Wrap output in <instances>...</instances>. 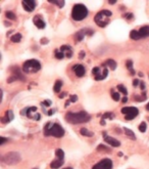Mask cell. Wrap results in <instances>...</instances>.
<instances>
[{
  "mask_svg": "<svg viewBox=\"0 0 149 169\" xmlns=\"http://www.w3.org/2000/svg\"><path fill=\"white\" fill-rule=\"evenodd\" d=\"M91 119V116L85 111L80 112H67L65 114V120L71 124H80V123H86Z\"/></svg>",
  "mask_w": 149,
  "mask_h": 169,
  "instance_id": "6da1fadb",
  "label": "cell"
},
{
  "mask_svg": "<svg viewBox=\"0 0 149 169\" xmlns=\"http://www.w3.org/2000/svg\"><path fill=\"white\" fill-rule=\"evenodd\" d=\"M44 135L45 136H54V137H63L65 135V129L61 125L57 123L48 122L44 126Z\"/></svg>",
  "mask_w": 149,
  "mask_h": 169,
  "instance_id": "7a4b0ae2",
  "label": "cell"
},
{
  "mask_svg": "<svg viewBox=\"0 0 149 169\" xmlns=\"http://www.w3.org/2000/svg\"><path fill=\"white\" fill-rule=\"evenodd\" d=\"M111 14H112V12H111L110 10L104 9L99 11L98 13H96V16H94V21L95 23H96V25L101 27V28H104L106 25H108L109 23L108 18L111 16Z\"/></svg>",
  "mask_w": 149,
  "mask_h": 169,
  "instance_id": "3957f363",
  "label": "cell"
},
{
  "mask_svg": "<svg viewBox=\"0 0 149 169\" xmlns=\"http://www.w3.org/2000/svg\"><path fill=\"white\" fill-rule=\"evenodd\" d=\"M41 70V64L37 60H28L22 65V72L26 74H32L37 73Z\"/></svg>",
  "mask_w": 149,
  "mask_h": 169,
  "instance_id": "277c9868",
  "label": "cell"
},
{
  "mask_svg": "<svg viewBox=\"0 0 149 169\" xmlns=\"http://www.w3.org/2000/svg\"><path fill=\"white\" fill-rule=\"evenodd\" d=\"M88 14V9L84 4H76L72 9V18L74 21H82Z\"/></svg>",
  "mask_w": 149,
  "mask_h": 169,
  "instance_id": "5b68a950",
  "label": "cell"
},
{
  "mask_svg": "<svg viewBox=\"0 0 149 169\" xmlns=\"http://www.w3.org/2000/svg\"><path fill=\"white\" fill-rule=\"evenodd\" d=\"M20 155L16 152H10L7 153L1 158L2 162L4 164H7V165H14V164L18 163L20 161Z\"/></svg>",
  "mask_w": 149,
  "mask_h": 169,
  "instance_id": "8992f818",
  "label": "cell"
},
{
  "mask_svg": "<svg viewBox=\"0 0 149 169\" xmlns=\"http://www.w3.org/2000/svg\"><path fill=\"white\" fill-rule=\"evenodd\" d=\"M122 114L125 115V119L127 121H130V120H133L134 118L138 116L139 114V110L135 107H125L121 110Z\"/></svg>",
  "mask_w": 149,
  "mask_h": 169,
  "instance_id": "52a82bcc",
  "label": "cell"
},
{
  "mask_svg": "<svg viewBox=\"0 0 149 169\" xmlns=\"http://www.w3.org/2000/svg\"><path fill=\"white\" fill-rule=\"evenodd\" d=\"M10 70H11V72H12V75L10 77H8V79H7V82L8 83L13 82V81L18 80V79H20V80H22V81L26 80V78H25V77L22 75L20 68H18V66H16V67H12V68H10Z\"/></svg>",
  "mask_w": 149,
  "mask_h": 169,
  "instance_id": "ba28073f",
  "label": "cell"
},
{
  "mask_svg": "<svg viewBox=\"0 0 149 169\" xmlns=\"http://www.w3.org/2000/svg\"><path fill=\"white\" fill-rule=\"evenodd\" d=\"M92 169H112V161L110 159H103L95 164Z\"/></svg>",
  "mask_w": 149,
  "mask_h": 169,
  "instance_id": "9c48e42d",
  "label": "cell"
},
{
  "mask_svg": "<svg viewBox=\"0 0 149 169\" xmlns=\"http://www.w3.org/2000/svg\"><path fill=\"white\" fill-rule=\"evenodd\" d=\"M93 33H94V31H93L92 29L85 28V29L80 30L79 32H77L76 35H74V38H76L77 41H82L86 35H87V36H91V35H93Z\"/></svg>",
  "mask_w": 149,
  "mask_h": 169,
  "instance_id": "30bf717a",
  "label": "cell"
},
{
  "mask_svg": "<svg viewBox=\"0 0 149 169\" xmlns=\"http://www.w3.org/2000/svg\"><path fill=\"white\" fill-rule=\"evenodd\" d=\"M22 7L28 12H32L36 8V2L32 1V0H25L22 1Z\"/></svg>",
  "mask_w": 149,
  "mask_h": 169,
  "instance_id": "8fae6325",
  "label": "cell"
},
{
  "mask_svg": "<svg viewBox=\"0 0 149 169\" xmlns=\"http://www.w3.org/2000/svg\"><path fill=\"white\" fill-rule=\"evenodd\" d=\"M103 135H104L103 138H104V141H106V143H108V145L112 146V147H115V148H117L121 146V143H119L117 139L113 138V137H111V136H108V135H106L105 132H103Z\"/></svg>",
  "mask_w": 149,
  "mask_h": 169,
  "instance_id": "7c38bea8",
  "label": "cell"
},
{
  "mask_svg": "<svg viewBox=\"0 0 149 169\" xmlns=\"http://www.w3.org/2000/svg\"><path fill=\"white\" fill-rule=\"evenodd\" d=\"M33 23L34 25L37 27L38 29H44L45 28V22L42 18L41 16H36L34 18H33Z\"/></svg>",
  "mask_w": 149,
  "mask_h": 169,
  "instance_id": "4fadbf2b",
  "label": "cell"
},
{
  "mask_svg": "<svg viewBox=\"0 0 149 169\" xmlns=\"http://www.w3.org/2000/svg\"><path fill=\"white\" fill-rule=\"evenodd\" d=\"M73 71L78 77H83L85 75V73H86L84 66H82V65H76V66H74Z\"/></svg>",
  "mask_w": 149,
  "mask_h": 169,
  "instance_id": "5bb4252c",
  "label": "cell"
},
{
  "mask_svg": "<svg viewBox=\"0 0 149 169\" xmlns=\"http://www.w3.org/2000/svg\"><path fill=\"white\" fill-rule=\"evenodd\" d=\"M63 163H65L63 159H59V158H56V159L53 160V161L50 163V167L52 168V169H58L59 167H61V166L63 165Z\"/></svg>",
  "mask_w": 149,
  "mask_h": 169,
  "instance_id": "9a60e30c",
  "label": "cell"
},
{
  "mask_svg": "<svg viewBox=\"0 0 149 169\" xmlns=\"http://www.w3.org/2000/svg\"><path fill=\"white\" fill-rule=\"evenodd\" d=\"M60 51L63 53H65V55H67V58H72L73 50H72V47L70 45H63L60 47Z\"/></svg>",
  "mask_w": 149,
  "mask_h": 169,
  "instance_id": "2e32d148",
  "label": "cell"
},
{
  "mask_svg": "<svg viewBox=\"0 0 149 169\" xmlns=\"http://www.w3.org/2000/svg\"><path fill=\"white\" fill-rule=\"evenodd\" d=\"M11 120H13V112L8 110V111H6L5 117H2L1 118V122L7 123V122H10Z\"/></svg>",
  "mask_w": 149,
  "mask_h": 169,
  "instance_id": "e0dca14e",
  "label": "cell"
},
{
  "mask_svg": "<svg viewBox=\"0 0 149 169\" xmlns=\"http://www.w3.org/2000/svg\"><path fill=\"white\" fill-rule=\"evenodd\" d=\"M139 34L141 36V38H146L149 37V26H143L139 29Z\"/></svg>",
  "mask_w": 149,
  "mask_h": 169,
  "instance_id": "ac0fdd59",
  "label": "cell"
},
{
  "mask_svg": "<svg viewBox=\"0 0 149 169\" xmlns=\"http://www.w3.org/2000/svg\"><path fill=\"white\" fill-rule=\"evenodd\" d=\"M107 75H108V70H107V68L106 69H103L102 72L95 77V80H97V81H98V80H103V79L106 78Z\"/></svg>",
  "mask_w": 149,
  "mask_h": 169,
  "instance_id": "d6986e66",
  "label": "cell"
},
{
  "mask_svg": "<svg viewBox=\"0 0 149 169\" xmlns=\"http://www.w3.org/2000/svg\"><path fill=\"white\" fill-rule=\"evenodd\" d=\"M104 65L109 67L110 70H115V69H117V62H115V60H107L106 62H104Z\"/></svg>",
  "mask_w": 149,
  "mask_h": 169,
  "instance_id": "ffe728a7",
  "label": "cell"
},
{
  "mask_svg": "<svg viewBox=\"0 0 149 169\" xmlns=\"http://www.w3.org/2000/svg\"><path fill=\"white\" fill-rule=\"evenodd\" d=\"M130 38L133 39V40H138V39H142L141 36H140V34H139V32H138V30L131 31V33H130Z\"/></svg>",
  "mask_w": 149,
  "mask_h": 169,
  "instance_id": "44dd1931",
  "label": "cell"
},
{
  "mask_svg": "<svg viewBox=\"0 0 149 169\" xmlns=\"http://www.w3.org/2000/svg\"><path fill=\"white\" fill-rule=\"evenodd\" d=\"M124 131H125V133H126V135H127L129 138H131V139H133V141H135L136 139V135H135V133L133 132L132 130H130L129 128H124Z\"/></svg>",
  "mask_w": 149,
  "mask_h": 169,
  "instance_id": "7402d4cb",
  "label": "cell"
},
{
  "mask_svg": "<svg viewBox=\"0 0 149 169\" xmlns=\"http://www.w3.org/2000/svg\"><path fill=\"white\" fill-rule=\"evenodd\" d=\"M80 133L82 135H84V136H88V137H91L94 135V133L91 132V131H89L87 128H81L80 129Z\"/></svg>",
  "mask_w": 149,
  "mask_h": 169,
  "instance_id": "603a6c76",
  "label": "cell"
},
{
  "mask_svg": "<svg viewBox=\"0 0 149 169\" xmlns=\"http://www.w3.org/2000/svg\"><path fill=\"white\" fill-rule=\"evenodd\" d=\"M10 40H11L13 43L20 42V41L22 40V34H20V33H16V34L12 35V36L10 37Z\"/></svg>",
  "mask_w": 149,
  "mask_h": 169,
  "instance_id": "cb8c5ba5",
  "label": "cell"
},
{
  "mask_svg": "<svg viewBox=\"0 0 149 169\" xmlns=\"http://www.w3.org/2000/svg\"><path fill=\"white\" fill-rule=\"evenodd\" d=\"M61 87H63V81L57 80L56 82H55V84H54L53 90H54V92H59V91H60V89H61Z\"/></svg>",
  "mask_w": 149,
  "mask_h": 169,
  "instance_id": "d4e9b609",
  "label": "cell"
},
{
  "mask_svg": "<svg viewBox=\"0 0 149 169\" xmlns=\"http://www.w3.org/2000/svg\"><path fill=\"white\" fill-rule=\"evenodd\" d=\"M126 66H127L128 70H130L131 75H135V71H134V69H133V62H132V60H127Z\"/></svg>",
  "mask_w": 149,
  "mask_h": 169,
  "instance_id": "484cf974",
  "label": "cell"
},
{
  "mask_svg": "<svg viewBox=\"0 0 149 169\" xmlns=\"http://www.w3.org/2000/svg\"><path fill=\"white\" fill-rule=\"evenodd\" d=\"M113 118H115V115L111 112H107L102 115V120H105V119H110V120H112Z\"/></svg>",
  "mask_w": 149,
  "mask_h": 169,
  "instance_id": "4316f807",
  "label": "cell"
},
{
  "mask_svg": "<svg viewBox=\"0 0 149 169\" xmlns=\"http://www.w3.org/2000/svg\"><path fill=\"white\" fill-rule=\"evenodd\" d=\"M97 151H103V152H111V149L108 147H105L104 145H99L98 147H97Z\"/></svg>",
  "mask_w": 149,
  "mask_h": 169,
  "instance_id": "83f0119b",
  "label": "cell"
},
{
  "mask_svg": "<svg viewBox=\"0 0 149 169\" xmlns=\"http://www.w3.org/2000/svg\"><path fill=\"white\" fill-rule=\"evenodd\" d=\"M55 155H56V158H59V159H63L65 158V153L61 149H57L55 151Z\"/></svg>",
  "mask_w": 149,
  "mask_h": 169,
  "instance_id": "f1b7e54d",
  "label": "cell"
},
{
  "mask_svg": "<svg viewBox=\"0 0 149 169\" xmlns=\"http://www.w3.org/2000/svg\"><path fill=\"white\" fill-rule=\"evenodd\" d=\"M142 94H143V97H140V95L136 94L135 97H134V99H135L136 102H143V101H145V99H146V92H143Z\"/></svg>",
  "mask_w": 149,
  "mask_h": 169,
  "instance_id": "f546056e",
  "label": "cell"
},
{
  "mask_svg": "<svg viewBox=\"0 0 149 169\" xmlns=\"http://www.w3.org/2000/svg\"><path fill=\"white\" fill-rule=\"evenodd\" d=\"M5 16H6V18H9V20H15L16 18V16L13 11H6Z\"/></svg>",
  "mask_w": 149,
  "mask_h": 169,
  "instance_id": "4dcf8cb0",
  "label": "cell"
},
{
  "mask_svg": "<svg viewBox=\"0 0 149 169\" xmlns=\"http://www.w3.org/2000/svg\"><path fill=\"white\" fill-rule=\"evenodd\" d=\"M117 89H119V90L121 91V92L123 93L124 95H127V94H128V91H127V89H126V87L124 86V85H122V84L117 85Z\"/></svg>",
  "mask_w": 149,
  "mask_h": 169,
  "instance_id": "1f68e13d",
  "label": "cell"
},
{
  "mask_svg": "<svg viewBox=\"0 0 149 169\" xmlns=\"http://www.w3.org/2000/svg\"><path fill=\"white\" fill-rule=\"evenodd\" d=\"M49 3H53V4H56L58 7H63L65 5V1H54V0H49Z\"/></svg>",
  "mask_w": 149,
  "mask_h": 169,
  "instance_id": "d6a6232c",
  "label": "cell"
},
{
  "mask_svg": "<svg viewBox=\"0 0 149 169\" xmlns=\"http://www.w3.org/2000/svg\"><path fill=\"white\" fill-rule=\"evenodd\" d=\"M111 97H112V99L115 102L119 101V92H113V90L111 89Z\"/></svg>",
  "mask_w": 149,
  "mask_h": 169,
  "instance_id": "836d02e7",
  "label": "cell"
},
{
  "mask_svg": "<svg viewBox=\"0 0 149 169\" xmlns=\"http://www.w3.org/2000/svg\"><path fill=\"white\" fill-rule=\"evenodd\" d=\"M101 73V71H100V68H98V67H95V68H93V70H92V74L94 75L95 77L97 76V75H99Z\"/></svg>",
  "mask_w": 149,
  "mask_h": 169,
  "instance_id": "e575fe53",
  "label": "cell"
},
{
  "mask_svg": "<svg viewBox=\"0 0 149 169\" xmlns=\"http://www.w3.org/2000/svg\"><path fill=\"white\" fill-rule=\"evenodd\" d=\"M55 58H58V60H63V58H65V53H63L60 51V53H58V51L55 50Z\"/></svg>",
  "mask_w": 149,
  "mask_h": 169,
  "instance_id": "d590c367",
  "label": "cell"
},
{
  "mask_svg": "<svg viewBox=\"0 0 149 169\" xmlns=\"http://www.w3.org/2000/svg\"><path fill=\"white\" fill-rule=\"evenodd\" d=\"M139 130L141 132H145L146 131V123L145 122H142L141 124L139 125Z\"/></svg>",
  "mask_w": 149,
  "mask_h": 169,
  "instance_id": "8d00e7d4",
  "label": "cell"
},
{
  "mask_svg": "<svg viewBox=\"0 0 149 169\" xmlns=\"http://www.w3.org/2000/svg\"><path fill=\"white\" fill-rule=\"evenodd\" d=\"M70 101H71L72 103H76V102L78 101V97H77L76 94H72V95H70Z\"/></svg>",
  "mask_w": 149,
  "mask_h": 169,
  "instance_id": "74e56055",
  "label": "cell"
},
{
  "mask_svg": "<svg viewBox=\"0 0 149 169\" xmlns=\"http://www.w3.org/2000/svg\"><path fill=\"white\" fill-rule=\"evenodd\" d=\"M51 104H52V103H51L50 99H45V101L42 103V105H43V106H46V107H49V106H50Z\"/></svg>",
  "mask_w": 149,
  "mask_h": 169,
  "instance_id": "f35d334b",
  "label": "cell"
},
{
  "mask_svg": "<svg viewBox=\"0 0 149 169\" xmlns=\"http://www.w3.org/2000/svg\"><path fill=\"white\" fill-rule=\"evenodd\" d=\"M8 139L7 138H5V137H3V136H0V145H3L5 141H7Z\"/></svg>",
  "mask_w": 149,
  "mask_h": 169,
  "instance_id": "ab89813d",
  "label": "cell"
},
{
  "mask_svg": "<svg viewBox=\"0 0 149 169\" xmlns=\"http://www.w3.org/2000/svg\"><path fill=\"white\" fill-rule=\"evenodd\" d=\"M40 42H41V44H47V43L49 42V40L47 38H42Z\"/></svg>",
  "mask_w": 149,
  "mask_h": 169,
  "instance_id": "60d3db41",
  "label": "cell"
},
{
  "mask_svg": "<svg viewBox=\"0 0 149 169\" xmlns=\"http://www.w3.org/2000/svg\"><path fill=\"white\" fill-rule=\"evenodd\" d=\"M85 51L84 50H82V51H80V53H79V58H85Z\"/></svg>",
  "mask_w": 149,
  "mask_h": 169,
  "instance_id": "b9f144b4",
  "label": "cell"
},
{
  "mask_svg": "<svg viewBox=\"0 0 149 169\" xmlns=\"http://www.w3.org/2000/svg\"><path fill=\"white\" fill-rule=\"evenodd\" d=\"M139 79H135V80L133 81V86H137L138 84H139Z\"/></svg>",
  "mask_w": 149,
  "mask_h": 169,
  "instance_id": "7bdbcfd3",
  "label": "cell"
},
{
  "mask_svg": "<svg viewBox=\"0 0 149 169\" xmlns=\"http://www.w3.org/2000/svg\"><path fill=\"white\" fill-rule=\"evenodd\" d=\"M125 16L128 18V20H130V18H133V14H132V13H127V14H125Z\"/></svg>",
  "mask_w": 149,
  "mask_h": 169,
  "instance_id": "ee69618b",
  "label": "cell"
},
{
  "mask_svg": "<svg viewBox=\"0 0 149 169\" xmlns=\"http://www.w3.org/2000/svg\"><path fill=\"white\" fill-rule=\"evenodd\" d=\"M140 87H141L142 90H144V89H145V83H144V82H140Z\"/></svg>",
  "mask_w": 149,
  "mask_h": 169,
  "instance_id": "f6af8a7d",
  "label": "cell"
},
{
  "mask_svg": "<svg viewBox=\"0 0 149 169\" xmlns=\"http://www.w3.org/2000/svg\"><path fill=\"white\" fill-rule=\"evenodd\" d=\"M54 111H55V110H50V111H48V113H47V114H48L49 116H51V115L54 114Z\"/></svg>",
  "mask_w": 149,
  "mask_h": 169,
  "instance_id": "bcb514c9",
  "label": "cell"
},
{
  "mask_svg": "<svg viewBox=\"0 0 149 169\" xmlns=\"http://www.w3.org/2000/svg\"><path fill=\"white\" fill-rule=\"evenodd\" d=\"M67 94V93L65 92H63V93H60V95H59V97H60V99H63V97H65V95Z\"/></svg>",
  "mask_w": 149,
  "mask_h": 169,
  "instance_id": "7dc6e473",
  "label": "cell"
},
{
  "mask_svg": "<svg viewBox=\"0 0 149 169\" xmlns=\"http://www.w3.org/2000/svg\"><path fill=\"white\" fill-rule=\"evenodd\" d=\"M71 103H72V102H71V101H70V99H69V101H67V103H65V107H67V106H69V105H70V104H71Z\"/></svg>",
  "mask_w": 149,
  "mask_h": 169,
  "instance_id": "c3c4849f",
  "label": "cell"
},
{
  "mask_svg": "<svg viewBox=\"0 0 149 169\" xmlns=\"http://www.w3.org/2000/svg\"><path fill=\"white\" fill-rule=\"evenodd\" d=\"M127 101H128V99H127V97H125L123 99V103H127Z\"/></svg>",
  "mask_w": 149,
  "mask_h": 169,
  "instance_id": "681fc988",
  "label": "cell"
},
{
  "mask_svg": "<svg viewBox=\"0 0 149 169\" xmlns=\"http://www.w3.org/2000/svg\"><path fill=\"white\" fill-rule=\"evenodd\" d=\"M115 2H117L115 0H110V1H109V3H110V4H115Z\"/></svg>",
  "mask_w": 149,
  "mask_h": 169,
  "instance_id": "f907efd6",
  "label": "cell"
},
{
  "mask_svg": "<svg viewBox=\"0 0 149 169\" xmlns=\"http://www.w3.org/2000/svg\"><path fill=\"white\" fill-rule=\"evenodd\" d=\"M100 124H101V125H105V121H104V120H101Z\"/></svg>",
  "mask_w": 149,
  "mask_h": 169,
  "instance_id": "816d5d0a",
  "label": "cell"
},
{
  "mask_svg": "<svg viewBox=\"0 0 149 169\" xmlns=\"http://www.w3.org/2000/svg\"><path fill=\"white\" fill-rule=\"evenodd\" d=\"M146 110H147V111H149V103L147 104V105H146Z\"/></svg>",
  "mask_w": 149,
  "mask_h": 169,
  "instance_id": "f5cc1de1",
  "label": "cell"
},
{
  "mask_svg": "<svg viewBox=\"0 0 149 169\" xmlns=\"http://www.w3.org/2000/svg\"><path fill=\"white\" fill-rule=\"evenodd\" d=\"M119 157H122V156H123V153H122V152H119Z\"/></svg>",
  "mask_w": 149,
  "mask_h": 169,
  "instance_id": "db71d44e",
  "label": "cell"
},
{
  "mask_svg": "<svg viewBox=\"0 0 149 169\" xmlns=\"http://www.w3.org/2000/svg\"><path fill=\"white\" fill-rule=\"evenodd\" d=\"M65 169H73V168H71V167H67V168H65Z\"/></svg>",
  "mask_w": 149,
  "mask_h": 169,
  "instance_id": "11a10c76",
  "label": "cell"
}]
</instances>
